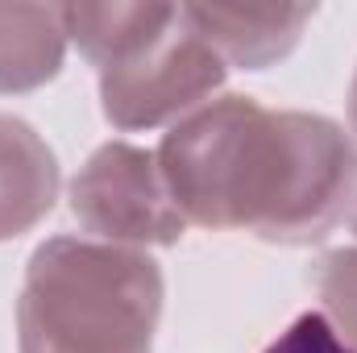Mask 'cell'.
I'll return each instance as SVG.
<instances>
[{
    "instance_id": "7c38bea8",
    "label": "cell",
    "mask_w": 357,
    "mask_h": 353,
    "mask_svg": "<svg viewBox=\"0 0 357 353\" xmlns=\"http://www.w3.org/2000/svg\"><path fill=\"white\" fill-rule=\"evenodd\" d=\"M354 233H357V216H354Z\"/></svg>"
},
{
    "instance_id": "30bf717a",
    "label": "cell",
    "mask_w": 357,
    "mask_h": 353,
    "mask_svg": "<svg viewBox=\"0 0 357 353\" xmlns=\"http://www.w3.org/2000/svg\"><path fill=\"white\" fill-rule=\"evenodd\" d=\"M266 353H354L324 320V312H307L299 316L287 333H278V341Z\"/></svg>"
},
{
    "instance_id": "9c48e42d",
    "label": "cell",
    "mask_w": 357,
    "mask_h": 353,
    "mask_svg": "<svg viewBox=\"0 0 357 353\" xmlns=\"http://www.w3.org/2000/svg\"><path fill=\"white\" fill-rule=\"evenodd\" d=\"M316 291L324 299V320L357 353V241L328 250L316 262Z\"/></svg>"
},
{
    "instance_id": "7a4b0ae2",
    "label": "cell",
    "mask_w": 357,
    "mask_h": 353,
    "mask_svg": "<svg viewBox=\"0 0 357 353\" xmlns=\"http://www.w3.org/2000/svg\"><path fill=\"white\" fill-rule=\"evenodd\" d=\"M162 266L146 250L50 237L33 250L17 299L21 353H154Z\"/></svg>"
},
{
    "instance_id": "8fae6325",
    "label": "cell",
    "mask_w": 357,
    "mask_h": 353,
    "mask_svg": "<svg viewBox=\"0 0 357 353\" xmlns=\"http://www.w3.org/2000/svg\"><path fill=\"white\" fill-rule=\"evenodd\" d=\"M349 125L357 133V75H354V88H349Z\"/></svg>"
},
{
    "instance_id": "3957f363",
    "label": "cell",
    "mask_w": 357,
    "mask_h": 353,
    "mask_svg": "<svg viewBox=\"0 0 357 353\" xmlns=\"http://www.w3.org/2000/svg\"><path fill=\"white\" fill-rule=\"evenodd\" d=\"M225 75V59L195 33L183 4H175L150 38L100 71V108L116 129H154L208 104Z\"/></svg>"
},
{
    "instance_id": "6da1fadb",
    "label": "cell",
    "mask_w": 357,
    "mask_h": 353,
    "mask_svg": "<svg viewBox=\"0 0 357 353\" xmlns=\"http://www.w3.org/2000/svg\"><path fill=\"white\" fill-rule=\"evenodd\" d=\"M187 225L245 229L278 246L328 237L357 204V146L299 108L220 96L171 125L154 150Z\"/></svg>"
},
{
    "instance_id": "52a82bcc",
    "label": "cell",
    "mask_w": 357,
    "mask_h": 353,
    "mask_svg": "<svg viewBox=\"0 0 357 353\" xmlns=\"http://www.w3.org/2000/svg\"><path fill=\"white\" fill-rule=\"evenodd\" d=\"M63 4H0V91H33L63 71Z\"/></svg>"
},
{
    "instance_id": "8992f818",
    "label": "cell",
    "mask_w": 357,
    "mask_h": 353,
    "mask_svg": "<svg viewBox=\"0 0 357 353\" xmlns=\"http://www.w3.org/2000/svg\"><path fill=\"white\" fill-rule=\"evenodd\" d=\"M59 200V158L46 137L21 121L0 112V241L29 233L50 216Z\"/></svg>"
},
{
    "instance_id": "5b68a950",
    "label": "cell",
    "mask_w": 357,
    "mask_h": 353,
    "mask_svg": "<svg viewBox=\"0 0 357 353\" xmlns=\"http://www.w3.org/2000/svg\"><path fill=\"white\" fill-rule=\"evenodd\" d=\"M183 13L225 67L245 71L287 59L316 17L312 4H183Z\"/></svg>"
},
{
    "instance_id": "277c9868",
    "label": "cell",
    "mask_w": 357,
    "mask_h": 353,
    "mask_svg": "<svg viewBox=\"0 0 357 353\" xmlns=\"http://www.w3.org/2000/svg\"><path fill=\"white\" fill-rule=\"evenodd\" d=\"M71 212L91 241L142 250L175 246L187 229L175 208L154 150L133 142H104L71 183Z\"/></svg>"
},
{
    "instance_id": "ba28073f",
    "label": "cell",
    "mask_w": 357,
    "mask_h": 353,
    "mask_svg": "<svg viewBox=\"0 0 357 353\" xmlns=\"http://www.w3.org/2000/svg\"><path fill=\"white\" fill-rule=\"evenodd\" d=\"M175 4H63L67 38L84 50L96 71L129 54L142 38H150Z\"/></svg>"
}]
</instances>
